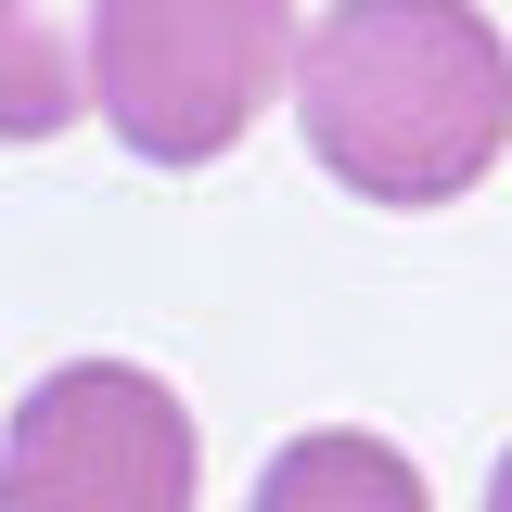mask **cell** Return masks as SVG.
Masks as SVG:
<instances>
[{
  "label": "cell",
  "instance_id": "6da1fadb",
  "mask_svg": "<svg viewBox=\"0 0 512 512\" xmlns=\"http://www.w3.org/2000/svg\"><path fill=\"white\" fill-rule=\"evenodd\" d=\"M295 128L359 205H461L512 154V39L487 0H333L295 39Z\"/></svg>",
  "mask_w": 512,
  "mask_h": 512
},
{
  "label": "cell",
  "instance_id": "7a4b0ae2",
  "mask_svg": "<svg viewBox=\"0 0 512 512\" xmlns=\"http://www.w3.org/2000/svg\"><path fill=\"white\" fill-rule=\"evenodd\" d=\"M295 0H103L90 13V116L141 167H218L295 90Z\"/></svg>",
  "mask_w": 512,
  "mask_h": 512
},
{
  "label": "cell",
  "instance_id": "3957f363",
  "mask_svg": "<svg viewBox=\"0 0 512 512\" xmlns=\"http://www.w3.org/2000/svg\"><path fill=\"white\" fill-rule=\"evenodd\" d=\"M205 436L141 359H64L0 436V512H192Z\"/></svg>",
  "mask_w": 512,
  "mask_h": 512
},
{
  "label": "cell",
  "instance_id": "277c9868",
  "mask_svg": "<svg viewBox=\"0 0 512 512\" xmlns=\"http://www.w3.org/2000/svg\"><path fill=\"white\" fill-rule=\"evenodd\" d=\"M244 512H436L423 500V461L397 436H359V423H320V436H282L269 474H256Z\"/></svg>",
  "mask_w": 512,
  "mask_h": 512
},
{
  "label": "cell",
  "instance_id": "5b68a950",
  "mask_svg": "<svg viewBox=\"0 0 512 512\" xmlns=\"http://www.w3.org/2000/svg\"><path fill=\"white\" fill-rule=\"evenodd\" d=\"M90 13L103 0H0V141H64L90 116Z\"/></svg>",
  "mask_w": 512,
  "mask_h": 512
},
{
  "label": "cell",
  "instance_id": "8992f818",
  "mask_svg": "<svg viewBox=\"0 0 512 512\" xmlns=\"http://www.w3.org/2000/svg\"><path fill=\"white\" fill-rule=\"evenodd\" d=\"M487 512H512V448H500V474H487Z\"/></svg>",
  "mask_w": 512,
  "mask_h": 512
}]
</instances>
